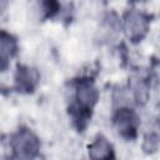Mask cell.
Returning <instances> with one entry per match:
<instances>
[{"label":"cell","mask_w":160,"mask_h":160,"mask_svg":"<svg viewBox=\"0 0 160 160\" xmlns=\"http://www.w3.org/2000/svg\"><path fill=\"white\" fill-rule=\"evenodd\" d=\"M38 80H39V76H38L36 69L28 65H19L16 68L15 84L19 90L21 89L25 91H31L36 86Z\"/></svg>","instance_id":"obj_4"},{"label":"cell","mask_w":160,"mask_h":160,"mask_svg":"<svg viewBox=\"0 0 160 160\" xmlns=\"http://www.w3.org/2000/svg\"><path fill=\"white\" fill-rule=\"evenodd\" d=\"M18 42L16 39H14L10 34H6L5 31L1 32V68L5 70L8 64L10 62V59L14 58L16 54Z\"/></svg>","instance_id":"obj_5"},{"label":"cell","mask_w":160,"mask_h":160,"mask_svg":"<svg viewBox=\"0 0 160 160\" xmlns=\"http://www.w3.org/2000/svg\"><path fill=\"white\" fill-rule=\"evenodd\" d=\"M15 160H34L39 151V141L29 129H19L9 141Z\"/></svg>","instance_id":"obj_1"},{"label":"cell","mask_w":160,"mask_h":160,"mask_svg":"<svg viewBox=\"0 0 160 160\" xmlns=\"http://www.w3.org/2000/svg\"><path fill=\"white\" fill-rule=\"evenodd\" d=\"M89 158L92 160H114V148L102 135H98L89 145Z\"/></svg>","instance_id":"obj_3"},{"label":"cell","mask_w":160,"mask_h":160,"mask_svg":"<svg viewBox=\"0 0 160 160\" xmlns=\"http://www.w3.org/2000/svg\"><path fill=\"white\" fill-rule=\"evenodd\" d=\"M138 125L139 118L134 109L121 106L116 110V114L114 116V126L121 138L128 140L135 138L138 132Z\"/></svg>","instance_id":"obj_2"}]
</instances>
